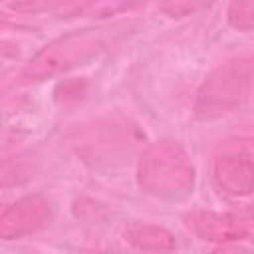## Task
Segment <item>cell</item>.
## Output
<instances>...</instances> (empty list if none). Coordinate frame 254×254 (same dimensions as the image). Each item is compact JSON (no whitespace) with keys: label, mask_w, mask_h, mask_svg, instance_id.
Masks as SVG:
<instances>
[{"label":"cell","mask_w":254,"mask_h":254,"mask_svg":"<svg viewBox=\"0 0 254 254\" xmlns=\"http://www.w3.org/2000/svg\"><path fill=\"white\" fill-rule=\"evenodd\" d=\"M137 183L155 198L179 202L192 192L194 165L179 141L163 139L149 145L139 157Z\"/></svg>","instance_id":"cell-1"},{"label":"cell","mask_w":254,"mask_h":254,"mask_svg":"<svg viewBox=\"0 0 254 254\" xmlns=\"http://www.w3.org/2000/svg\"><path fill=\"white\" fill-rule=\"evenodd\" d=\"M252 58L240 56L218 65L202 83L196 95V113L200 117H220L232 113L250 95Z\"/></svg>","instance_id":"cell-2"},{"label":"cell","mask_w":254,"mask_h":254,"mask_svg":"<svg viewBox=\"0 0 254 254\" xmlns=\"http://www.w3.org/2000/svg\"><path fill=\"white\" fill-rule=\"evenodd\" d=\"M105 48V40L95 30L71 32L46 44L26 65L24 79L42 81L65 73L77 65L87 64Z\"/></svg>","instance_id":"cell-3"},{"label":"cell","mask_w":254,"mask_h":254,"mask_svg":"<svg viewBox=\"0 0 254 254\" xmlns=\"http://www.w3.org/2000/svg\"><path fill=\"white\" fill-rule=\"evenodd\" d=\"M187 228H190L198 238L208 242H238L252 234L250 212H212V210H192L183 216Z\"/></svg>","instance_id":"cell-4"},{"label":"cell","mask_w":254,"mask_h":254,"mask_svg":"<svg viewBox=\"0 0 254 254\" xmlns=\"http://www.w3.org/2000/svg\"><path fill=\"white\" fill-rule=\"evenodd\" d=\"M52 218L50 204L40 194L14 200L0 212V240H16L42 230Z\"/></svg>","instance_id":"cell-5"},{"label":"cell","mask_w":254,"mask_h":254,"mask_svg":"<svg viewBox=\"0 0 254 254\" xmlns=\"http://www.w3.org/2000/svg\"><path fill=\"white\" fill-rule=\"evenodd\" d=\"M212 177L216 185L232 194V196H246L252 192L254 185V167L248 155H224L214 159Z\"/></svg>","instance_id":"cell-6"},{"label":"cell","mask_w":254,"mask_h":254,"mask_svg":"<svg viewBox=\"0 0 254 254\" xmlns=\"http://www.w3.org/2000/svg\"><path fill=\"white\" fill-rule=\"evenodd\" d=\"M125 240L147 252H171L177 248L175 236L167 228L151 222H131L125 228Z\"/></svg>","instance_id":"cell-7"},{"label":"cell","mask_w":254,"mask_h":254,"mask_svg":"<svg viewBox=\"0 0 254 254\" xmlns=\"http://www.w3.org/2000/svg\"><path fill=\"white\" fill-rule=\"evenodd\" d=\"M36 175V159L32 155L20 153L0 159V189L20 187Z\"/></svg>","instance_id":"cell-8"},{"label":"cell","mask_w":254,"mask_h":254,"mask_svg":"<svg viewBox=\"0 0 254 254\" xmlns=\"http://www.w3.org/2000/svg\"><path fill=\"white\" fill-rule=\"evenodd\" d=\"M228 22L242 30V32H250L254 28V2L246 0V2H234L228 8Z\"/></svg>","instance_id":"cell-9"},{"label":"cell","mask_w":254,"mask_h":254,"mask_svg":"<svg viewBox=\"0 0 254 254\" xmlns=\"http://www.w3.org/2000/svg\"><path fill=\"white\" fill-rule=\"evenodd\" d=\"M212 254H252L250 248L246 246H240V244H234V242H228V244H220L212 250Z\"/></svg>","instance_id":"cell-10"}]
</instances>
